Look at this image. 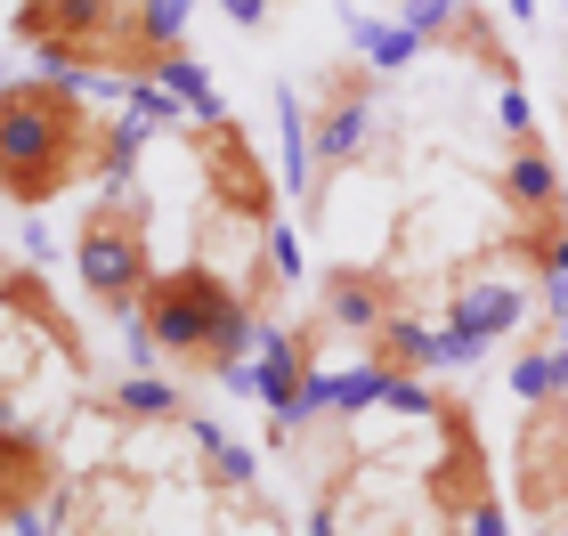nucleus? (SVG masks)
Instances as JSON below:
<instances>
[{"mask_svg": "<svg viewBox=\"0 0 568 536\" xmlns=\"http://www.w3.org/2000/svg\"><path fill=\"white\" fill-rule=\"evenodd\" d=\"M98 131L82 82L33 73V82H0V195L17 212L58 203L73 179H98Z\"/></svg>", "mask_w": 568, "mask_h": 536, "instance_id": "obj_1", "label": "nucleus"}, {"mask_svg": "<svg viewBox=\"0 0 568 536\" xmlns=\"http://www.w3.org/2000/svg\"><path fill=\"white\" fill-rule=\"evenodd\" d=\"M139 334L179 357V366H203L220 382H244V350H261V325H252V301L227 285L212 261H187V269H163L146 293V310L131 317Z\"/></svg>", "mask_w": 568, "mask_h": 536, "instance_id": "obj_2", "label": "nucleus"}, {"mask_svg": "<svg viewBox=\"0 0 568 536\" xmlns=\"http://www.w3.org/2000/svg\"><path fill=\"white\" fill-rule=\"evenodd\" d=\"M73 269H82L90 301L106 317H139L154 293V244H146V203H131L122 188H106L82 212V236H73Z\"/></svg>", "mask_w": 568, "mask_h": 536, "instance_id": "obj_3", "label": "nucleus"}, {"mask_svg": "<svg viewBox=\"0 0 568 536\" xmlns=\"http://www.w3.org/2000/svg\"><path fill=\"white\" fill-rule=\"evenodd\" d=\"M122 0H17V41L58 73V82L98 90V73H114L122 41Z\"/></svg>", "mask_w": 568, "mask_h": 536, "instance_id": "obj_4", "label": "nucleus"}, {"mask_svg": "<svg viewBox=\"0 0 568 536\" xmlns=\"http://www.w3.org/2000/svg\"><path fill=\"white\" fill-rule=\"evenodd\" d=\"M317 107H308V155H317V171L342 179L349 163L374 155V131H382V73L357 58V65H325L317 73Z\"/></svg>", "mask_w": 568, "mask_h": 536, "instance_id": "obj_5", "label": "nucleus"}, {"mask_svg": "<svg viewBox=\"0 0 568 536\" xmlns=\"http://www.w3.org/2000/svg\"><path fill=\"white\" fill-rule=\"evenodd\" d=\"M187 146H195V163H203V195H212V212L227 220H276V188H268V163H261V146L244 139V122H187Z\"/></svg>", "mask_w": 568, "mask_h": 536, "instance_id": "obj_6", "label": "nucleus"}, {"mask_svg": "<svg viewBox=\"0 0 568 536\" xmlns=\"http://www.w3.org/2000/svg\"><path fill=\"white\" fill-rule=\"evenodd\" d=\"M520 317H528V293L504 285V276H487V269H471L447 293V325H438V334H447V366H479L487 342H504Z\"/></svg>", "mask_w": 568, "mask_h": 536, "instance_id": "obj_7", "label": "nucleus"}, {"mask_svg": "<svg viewBox=\"0 0 568 536\" xmlns=\"http://www.w3.org/2000/svg\"><path fill=\"white\" fill-rule=\"evenodd\" d=\"M398 310H406L398 276L390 269H366V261H333L325 285H317V317L333 325V334H349V342H374Z\"/></svg>", "mask_w": 568, "mask_h": 536, "instance_id": "obj_8", "label": "nucleus"}, {"mask_svg": "<svg viewBox=\"0 0 568 536\" xmlns=\"http://www.w3.org/2000/svg\"><path fill=\"white\" fill-rule=\"evenodd\" d=\"M0 310H9V317H33L41 334L73 357V374H90V342H82V325L58 310V293H49L41 269H9V261H0Z\"/></svg>", "mask_w": 568, "mask_h": 536, "instance_id": "obj_9", "label": "nucleus"}, {"mask_svg": "<svg viewBox=\"0 0 568 536\" xmlns=\"http://www.w3.org/2000/svg\"><path fill=\"white\" fill-rule=\"evenodd\" d=\"M496 195L511 203L520 220H545V212H560V163H552V146H545V131L536 139H511V155H504V171H496Z\"/></svg>", "mask_w": 568, "mask_h": 536, "instance_id": "obj_10", "label": "nucleus"}, {"mask_svg": "<svg viewBox=\"0 0 568 536\" xmlns=\"http://www.w3.org/2000/svg\"><path fill=\"white\" fill-rule=\"evenodd\" d=\"M41 496H58V455L33 431H0V528L17 513H33Z\"/></svg>", "mask_w": 568, "mask_h": 536, "instance_id": "obj_11", "label": "nucleus"}, {"mask_svg": "<svg viewBox=\"0 0 568 536\" xmlns=\"http://www.w3.org/2000/svg\"><path fill=\"white\" fill-rule=\"evenodd\" d=\"M366 357H374L382 374H406V382H423V374H438V366H447V334L398 310V317H390V325H382V334L366 342Z\"/></svg>", "mask_w": 568, "mask_h": 536, "instance_id": "obj_12", "label": "nucleus"}, {"mask_svg": "<svg viewBox=\"0 0 568 536\" xmlns=\"http://www.w3.org/2000/svg\"><path fill=\"white\" fill-rule=\"evenodd\" d=\"M349 41H357V58H366L374 73H398V65H415L423 58V33H406V24H382V17H366V9H349Z\"/></svg>", "mask_w": 568, "mask_h": 536, "instance_id": "obj_13", "label": "nucleus"}, {"mask_svg": "<svg viewBox=\"0 0 568 536\" xmlns=\"http://www.w3.org/2000/svg\"><path fill=\"white\" fill-rule=\"evenodd\" d=\"M106 406H114L122 423H179V406H187V398H179L163 374H122L114 391H106Z\"/></svg>", "mask_w": 568, "mask_h": 536, "instance_id": "obj_14", "label": "nucleus"}, {"mask_svg": "<svg viewBox=\"0 0 568 536\" xmlns=\"http://www.w3.org/2000/svg\"><path fill=\"white\" fill-rule=\"evenodd\" d=\"M276 122H284V195L317 188V155H308V107L301 90H276Z\"/></svg>", "mask_w": 568, "mask_h": 536, "instance_id": "obj_15", "label": "nucleus"}, {"mask_svg": "<svg viewBox=\"0 0 568 536\" xmlns=\"http://www.w3.org/2000/svg\"><path fill=\"white\" fill-rule=\"evenodd\" d=\"M471 9H479V0H398V24L423 33L430 49H455L463 24H471Z\"/></svg>", "mask_w": 568, "mask_h": 536, "instance_id": "obj_16", "label": "nucleus"}, {"mask_svg": "<svg viewBox=\"0 0 568 536\" xmlns=\"http://www.w3.org/2000/svg\"><path fill=\"white\" fill-rule=\"evenodd\" d=\"M154 82H163L171 98H179V114H187V122H220L227 107H220V90H212V73H203L195 58H187V49H179V58L163 65V73H154Z\"/></svg>", "mask_w": 568, "mask_h": 536, "instance_id": "obj_17", "label": "nucleus"}, {"mask_svg": "<svg viewBox=\"0 0 568 536\" xmlns=\"http://www.w3.org/2000/svg\"><path fill=\"white\" fill-rule=\"evenodd\" d=\"M187 439L203 447V464H212V479H227V488H244V479H252V455H244L236 439H227V431H220L212 415H187Z\"/></svg>", "mask_w": 568, "mask_h": 536, "instance_id": "obj_18", "label": "nucleus"}, {"mask_svg": "<svg viewBox=\"0 0 568 536\" xmlns=\"http://www.w3.org/2000/svg\"><path fill=\"white\" fill-rule=\"evenodd\" d=\"M139 146H146V122H106V131H98V179H106V188H122V179H131V163H139Z\"/></svg>", "mask_w": 568, "mask_h": 536, "instance_id": "obj_19", "label": "nucleus"}, {"mask_svg": "<svg viewBox=\"0 0 568 536\" xmlns=\"http://www.w3.org/2000/svg\"><path fill=\"white\" fill-rule=\"evenodd\" d=\"M261 276H268L276 293H284V285H301V276H308V261H301V236H293L284 220H268V236H261Z\"/></svg>", "mask_w": 568, "mask_h": 536, "instance_id": "obj_20", "label": "nucleus"}, {"mask_svg": "<svg viewBox=\"0 0 568 536\" xmlns=\"http://www.w3.org/2000/svg\"><path fill=\"white\" fill-rule=\"evenodd\" d=\"M122 98H131V122H146V131H154V122H187L163 82H122Z\"/></svg>", "mask_w": 568, "mask_h": 536, "instance_id": "obj_21", "label": "nucleus"}, {"mask_svg": "<svg viewBox=\"0 0 568 536\" xmlns=\"http://www.w3.org/2000/svg\"><path fill=\"white\" fill-rule=\"evenodd\" d=\"M382 406H390V415H438V406H447V398H430L423 382H406V374H390V391H382Z\"/></svg>", "mask_w": 568, "mask_h": 536, "instance_id": "obj_22", "label": "nucleus"}, {"mask_svg": "<svg viewBox=\"0 0 568 536\" xmlns=\"http://www.w3.org/2000/svg\"><path fill=\"white\" fill-rule=\"evenodd\" d=\"M504 131H511V139H536V114H528V90H504Z\"/></svg>", "mask_w": 568, "mask_h": 536, "instance_id": "obj_23", "label": "nucleus"}, {"mask_svg": "<svg viewBox=\"0 0 568 536\" xmlns=\"http://www.w3.org/2000/svg\"><path fill=\"white\" fill-rule=\"evenodd\" d=\"M463 520H471V536H511V528H504V504H496V496H479V504H471Z\"/></svg>", "mask_w": 568, "mask_h": 536, "instance_id": "obj_24", "label": "nucleus"}, {"mask_svg": "<svg viewBox=\"0 0 568 536\" xmlns=\"http://www.w3.org/2000/svg\"><path fill=\"white\" fill-rule=\"evenodd\" d=\"M268 9H276V0H220V17H236V24H244V33H252V24H261Z\"/></svg>", "mask_w": 568, "mask_h": 536, "instance_id": "obj_25", "label": "nucleus"}, {"mask_svg": "<svg viewBox=\"0 0 568 536\" xmlns=\"http://www.w3.org/2000/svg\"><path fill=\"white\" fill-rule=\"evenodd\" d=\"M9 536H58V528H49V513L33 504V513H17V520H9Z\"/></svg>", "mask_w": 568, "mask_h": 536, "instance_id": "obj_26", "label": "nucleus"}, {"mask_svg": "<svg viewBox=\"0 0 568 536\" xmlns=\"http://www.w3.org/2000/svg\"><path fill=\"white\" fill-rule=\"evenodd\" d=\"M545 301H552V310L568 317V276H560V285H545Z\"/></svg>", "mask_w": 568, "mask_h": 536, "instance_id": "obj_27", "label": "nucleus"}, {"mask_svg": "<svg viewBox=\"0 0 568 536\" xmlns=\"http://www.w3.org/2000/svg\"><path fill=\"white\" fill-rule=\"evenodd\" d=\"M308 536H342V528H333V513H317V528H308Z\"/></svg>", "mask_w": 568, "mask_h": 536, "instance_id": "obj_28", "label": "nucleus"}, {"mask_svg": "<svg viewBox=\"0 0 568 536\" xmlns=\"http://www.w3.org/2000/svg\"><path fill=\"white\" fill-rule=\"evenodd\" d=\"M511 17H520V24H528V17H536V0H511Z\"/></svg>", "mask_w": 568, "mask_h": 536, "instance_id": "obj_29", "label": "nucleus"}]
</instances>
